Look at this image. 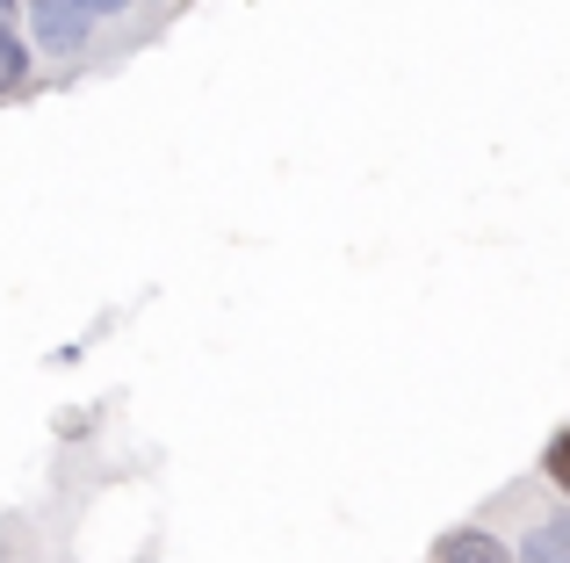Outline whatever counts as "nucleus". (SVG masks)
Wrapping results in <instances>:
<instances>
[{
    "mask_svg": "<svg viewBox=\"0 0 570 563\" xmlns=\"http://www.w3.org/2000/svg\"><path fill=\"white\" fill-rule=\"evenodd\" d=\"M29 22H37V37H43V51H80L87 43V14L72 8V0H37V14H29Z\"/></svg>",
    "mask_w": 570,
    "mask_h": 563,
    "instance_id": "1",
    "label": "nucleus"
},
{
    "mask_svg": "<svg viewBox=\"0 0 570 563\" xmlns=\"http://www.w3.org/2000/svg\"><path fill=\"white\" fill-rule=\"evenodd\" d=\"M433 563H505V542L484 535V527H455V535H441Z\"/></svg>",
    "mask_w": 570,
    "mask_h": 563,
    "instance_id": "2",
    "label": "nucleus"
},
{
    "mask_svg": "<svg viewBox=\"0 0 570 563\" xmlns=\"http://www.w3.org/2000/svg\"><path fill=\"white\" fill-rule=\"evenodd\" d=\"M520 563H570V513L563 521H542L528 535V550H520Z\"/></svg>",
    "mask_w": 570,
    "mask_h": 563,
    "instance_id": "3",
    "label": "nucleus"
},
{
    "mask_svg": "<svg viewBox=\"0 0 570 563\" xmlns=\"http://www.w3.org/2000/svg\"><path fill=\"white\" fill-rule=\"evenodd\" d=\"M22 80H29V51L14 43V29H0V95H14Z\"/></svg>",
    "mask_w": 570,
    "mask_h": 563,
    "instance_id": "4",
    "label": "nucleus"
},
{
    "mask_svg": "<svg viewBox=\"0 0 570 563\" xmlns=\"http://www.w3.org/2000/svg\"><path fill=\"white\" fill-rule=\"evenodd\" d=\"M542 463H549V477H557L563 492H570V434H557V441H549V455H542Z\"/></svg>",
    "mask_w": 570,
    "mask_h": 563,
    "instance_id": "5",
    "label": "nucleus"
},
{
    "mask_svg": "<svg viewBox=\"0 0 570 563\" xmlns=\"http://www.w3.org/2000/svg\"><path fill=\"white\" fill-rule=\"evenodd\" d=\"M72 8H80V14H87V22H95V14H124V8H130V0H72Z\"/></svg>",
    "mask_w": 570,
    "mask_h": 563,
    "instance_id": "6",
    "label": "nucleus"
},
{
    "mask_svg": "<svg viewBox=\"0 0 570 563\" xmlns=\"http://www.w3.org/2000/svg\"><path fill=\"white\" fill-rule=\"evenodd\" d=\"M14 22V0H0V29H8Z\"/></svg>",
    "mask_w": 570,
    "mask_h": 563,
    "instance_id": "7",
    "label": "nucleus"
}]
</instances>
